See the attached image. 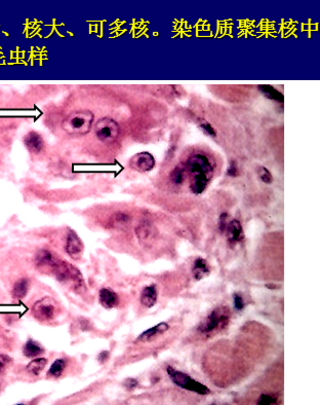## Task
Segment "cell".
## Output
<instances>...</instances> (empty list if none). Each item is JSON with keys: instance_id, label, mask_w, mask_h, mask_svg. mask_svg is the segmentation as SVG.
<instances>
[{"instance_id": "cell-22", "label": "cell", "mask_w": 320, "mask_h": 405, "mask_svg": "<svg viewBox=\"0 0 320 405\" xmlns=\"http://www.w3.org/2000/svg\"><path fill=\"white\" fill-rule=\"evenodd\" d=\"M130 219H131L130 216L126 215L125 213L118 212V213H116V214H114V215L111 217L110 221H111V225H112L113 227H121L122 225L124 226L127 222H129Z\"/></svg>"}, {"instance_id": "cell-10", "label": "cell", "mask_w": 320, "mask_h": 405, "mask_svg": "<svg viewBox=\"0 0 320 405\" xmlns=\"http://www.w3.org/2000/svg\"><path fill=\"white\" fill-rule=\"evenodd\" d=\"M169 329V325L167 323L161 322L157 325H155L154 327L148 329L146 331H144L137 339H136V343H150L152 340H154L155 338H157L158 336L162 335L163 333H165L167 330Z\"/></svg>"}, {"instance_id": "cell-6", "label": "cell", "mask_w": 320, "mask_h": 405, "mask_svg": "<svg viewBox=\"0 0 320 405\" xmlns=\"http://www.w3.org/2000/svg\"><path fill=\"white\" fill-rule=\"evenodd\" d=\"M186 170H188L192 177H210L213 171V167L210 160L206 156L202 154H195L187 160Z\"/></svg>"}, {"instance_id": "cell-11", "label": "cell", "mask_w": 320, "mask_h": 405, "mask_svg": "<svg viewBox=\"0 0 320 405\" xmlns=\"http://www.w3.org/2000/svg\"><path fill=\"white\" fill-rule=\"evenodd\" d=\"M99 302L107 310L114 309L119 304V297L115 291L110 288H102L99 292Z\"/></svg>"}, {"instance_id": "cell-1", "label": "cell", "mask_w": 320, "mask_h": 405, "mask_svg": "<svg viewBox=\"0 0 320 405\" xmlns=\"http://www.w3.org/2000/svg\"><path fill=\"white\" fill-rule=\"evenodd\" d=\"M94 114L89 110H79L70 113L62 121V129L70 135L88 134L94 122Z\"/></svg>"}, {"instance_id": "cell-20", "label": "cell", "mask_w": 320, "mask_h": 405, "mask_svg": "<svg viewBox=\"0 0 320 405\" xmlns=\"http://www.w3.org/2000/svg\"><path fill=\"white\" fill-rule=\"evenodd\" d=\"M66 365H67V363H66L65 359L59 358V359L55 360L48 371V376L54 377V378L60 377L64 373V371H65Z\"/></svg>"}, {"instance_id": "cell-17", "label": "cell", "mask_w": 320, "mask_h": 405, "mask_svg": "<svg viewBox=\"0 0 320 405\" xmlns=\"http://www.w3.org/2000/svg\"><path fill=\"white\" fill-rule=\"evenodd\" d=\"M47 365H48L47 358L36 357V358H33V360L29 362V364L26 367V370L31 375L38 376L42 371H44V369L46 368Z\"/></svg>"}, {"instance_id": "cell-19", "label": "cell", "mask_w": 320, "mask_h": 405, "mask_svg": "<svg viewBox=\"0 0 320 405\" xmlns=\"http://www.w3.org/2000/svg\"><path fill=\"white\" fill-rule=\"evenodd\" d=\"M29 281L27 279H20L18 280L13 288V296L16 300H23V298L27 295L29 291Z\"/></svg>"}, {"instance_id": "cell-24", "label": "cell", "mask_w": 320, "mask_h": 405, "mask_svg": "<svg viewBox=\"0 0 320 405\" xmlns=\"http://www.w3.org/2000/svg\"><path fill=\"white\" fill-rule=\"evenodd\" d=\"M258 175H259L260 179H261L264 183H266V184H270V183H272V181H273V176H272L271 172L269 171V170H268L267 168H265V167H260V168H259V170H258Z\"/></svg>"}, {"instance_id": "cell-14", "label": "cell", "mask_w": 320, "mask_h": 405, "mask_svg": "<svg viewBox=\"0 0 320 405\" xmlns=\"http://www.w3.org/2000/svg\"><path fill=\"white\" fill-rule=\"evenodd\" d=\"M227 231H228V240L229 243L231 244H237L241 242L244 238L241 223L236 219H233L232 221L229 222L227 226Z\"/></svg>"}, {"instance_id": "cell-7", "label": "cell", "mask_w": 320, "mask_h": 405, "mask_svg": "<svg viewBox=\"0 0 320 405\" xmlns=\"http://www.w3.org/2000/svg\"><path fill=\"white\" fill-rule=\"evenodd\" d=\"M83 242L81 239L78 237V234L72 230L69 229L67 233L66 238V252L72 259H79L82 256L83 253Z\"/></svg>"}, {"instance_id": "cell-5", "label": "cell", "mask_w": 320, "mask_h": 405, "mask_svg": "<svg viewBox=\"0 0 320 405\" xmlns=\"http://www.w3.org/2000/svg\"><path fill=\"white\" fill-rule=\"evenodd\" d=\"M95 133L100 141L105 144H111L118 139L120 127L114 119L103 117L95 124Z\"/></svg>"}, {"instance_id": "cell-31", "label": "cell", "mask_w": 320, "mask_h": 405, "mask_svg": "<svg viewBox=\"0 0 320 405\" xmlns=\"http://www.w3.org/2000/svg\"><path fill=\"white\" fill-rule=\"evenodd\" d=\"M227 175L231 176V177H236L238 175V168L234 162H232L231 165H229L228 170H227Z\"/></svg>"}, {"instance_id": "cell-33", "label": "cell", "mask_w": 320, "mask_h": 405, "mask_svg": "<svg viewBox=\"0 0 320 405\" xmlns=\"http://www.w3.org/2000/svg\"><path fill=\"white\" fill-rule=\"evenodd\" d=\"M2 391H3V382L0 380V394H2Z\"/></svg>"}, {"instance_id": "cell-27", "label": "cell", "mask_w": 320, "mask_h": 405, "mask_svg": "<svg viewBox=\"0 0 320 405\" xmlns=\"http://www.w3.org/2000/svg\"><path fill=\"white\" fill-rule=\"evenodd\" d=\"M12 358L9 357L8 355L0 353V373H3L11 364Z\"/></svg>"}, {"instance_id": "cell-12", "label": "cell", "mask_w": 320, "mask_h": 405, "mask_svg": "<svg viewBox=\"0 0 320 405\" xmlns=\"http://www.w3.org/2000/svg\"><path fill=\"white\" fill-rule=\"evenodd\" d=\"M24 143L28 151L32 154H39L44 151L45 148L44 138H42V136L39 133L35 131H31L25 136Z\"/></svg>"}, {"instance_id": "cell-29", "label": "cell", "mask_w": 320, "mask_h": 405, "mask_svg": "<svg viewBox=\"0 0 320 405\" xmlns=\"http://www.w3.org/2000/svg\"><path fill=\"white\" fill-rule=\"evenodd\" d=\"M139 385V382L136 378H126L123 382V386L126 388V390L132 391L135 390Z\"/></svg>"}, {"instance_id": "cell-23", "label": "cell", "mask_w": 320, "mask_h": 405, "mask_svg": "<svg viewBox=\"0 0 320 405\" xmlns=\"http://www.w3.org/2000/svg\"><path fill=\"white\" fill-rule=\"evenodd\" d=\"M186 176H185V169L181 167H176L175 170H173V172L170 173V180L173 183L180 185L184 182Z\"/></svg>"}, {"instance_id": "cell-3", "label": "cell", "mask_w": 320, "mask_h": 405, "mask_svg": "<svg viewBox=\"0 0 320 405\" xmlns=\"http://www.w3.org/2000/svg\"><path fill=\"white\" fill-rule=\"evenodd\" d=\"M167 373L169 375V378L172 379L175 385L184 390L194 392L199 395H207L210 393V390L206 386L202 385L201 382L195 380L194 378H192L190 375L182 371L176 370L169 366L167 368Z\"/></svg>"}, {"instance_id": "cell-2", "label": "cell", "mask_w": 320, "mask_h": 405, "mask_svg": "<svg viewBox=\"0 0 320 405\" xmlns=\"http://www.w3.org/2000/svg\"><path fill=\"white\" fill-rule=\"evenodd\" d=\"M230 322V313L227 308H218L210 312L198 326V331L208 334L213 331L222 330L227 327Z\"/></svg>"}, {"instance_id": "cell-25", "label": "cell", "mask_w": 320, "mask_h": 405, "mask_svg": "<svg viewBox=\"0 0 320 405\" xmlns=\"http://www.w3.org/2000/svg\"><path fill=\"white\" fill-rule=\"evenodd\" d=\"M199 127L206 135H208L210 137H216L217 136V132H216L215 129H213V126L210 123H208L207 121H205V120L201 121L199 123Z\"/></svg>"}, {"instance_id": "cell-9", "label": "cell", "mask_w": 320, "mask_h": 405, "mask_svg": "<svg viewBox=\"0 0 320 405\" xmlns=\"http://www.w3.org/2000/svg\"><path fill=\"white\" fill-rule=\"evenodd\" d=\"M35 262L39 268H51L52 271H54V268L60 262V259L52 251L44 249L37 252L35 256Z\"/></svg>"}, {"instance_id": "cell-18", "label": "cell", "mask_w": 320, "mask_h": 405, "mask_svg": "<svg viewBox=\"0 0 320 405\" xmlns=\"http://www.w3.org/2000/svg\"><path fill=\"white\" fill-rule=\"evenodd\" d=\"M209 271L210 269L207 264V261L200 257L194 261L193 267H192V273H193L194 278L198 281L206 277L209 274Z\"/></svg>"}, {"instance_id": "cell-28", "label": "cell", "mask_w": 320, "mask_h": 405, "mask_svg": "<svg viewBox=\"0 0 320 405\" xmlns=\"http://www.w3.org/2000/svg\"><path fill=\"white\" fill-rule=\"evenodd\" d=\"M233 301H234V307H235L236 310L241 311V310L244 309L245 303H244L243 298H242V296L240 294H238V293L234 294L233 295Z\"/></svg>"}, {"instance_id": "cell-13", "label": "cell", "mask_w": 320, "mask_h": 405, "mask_svg": "<svg viewBox=\"0 0 320 405\" xmlns=\"http://www.w3.org/2000/svg\"><path fill=\"white\" fill-rule=\"evenodd\" d=\"M158 298V290L155 284H151L146 286L141 293V304L145 307L150 309L155 306Z\"/></svg>"}, {"instance_id": "cell-26", "label": "cell", "mask_w": 320, "mask_h": 405, "mask_svg": "<svg viewBox=\"0 0 320 405\" xmlns=\"http://www.w3.org/2000/svg\"><path fill=\"white\" fill-rule=\"evenodd\" d=\"M277 398L273 395H269V394H263L260 396L259 400H258V404H263V405H270V404H274L276 403Z\"/></svg>"}, {"instance_id": "cell-32", "label": "cell", "mask_w": 320, "mask_h": 405, "mask_svg": "<svg viewBox=\"0 0 320 405\" xmlns=\"http://www.w3.org/2000/svg\"><path fill=\"white\" fill-rule=\"evenodd\" d=\"M108 357H109V353L107 352V351H103V352L100 353V355H99V361L101 362V363H104L105 361L108 360Z\"/></svg>"}, {"instance_id": "cell-21", "label": "cell", "mask_w": 320, "mask_h": 405, "mask_svg": "<svg viewBox=\"0 0 320 405\" xmlns=\"http://www.w3.org/2000/svg\"><path fill=\"white\" fill-rule=\"evenodd\" d=\"M260 92L268 99L274 100L277 102H283V96L281 93H279L276 89H274L271 86H259L258 87Z\"/></svg>"}, {"instance_id": "cell-15", "label": "cell", "mask_w": 320, "mask_h": 405, "mask_svg": "<svg viewBox=\"0 0 320 405\" xmlns=\"http://www.w3.org/2000/svg\"><path fill=\"white\" fill-rule=\"evenodd\" d=\"M45 353L44 348L41 347L37 342L33 339H28L23 346V354L25 357L33 359L36 357H39L41 354Z\"/></svg>"}, {"instance_id": "cell-30", "label": "cell", "mask_w": 320, "mask_h": 405, "mask_svg": "<svg viewBox=\"0 0 320 405\" xmlns=\"http://www.w3.org/2000/svg\"><path fill=\"white\" fill-rule=\"evenodd\" d=\"M229 224L228 221V214L227 213H223V214L220 216V220H219V228L220 230L223 232L227 229V226Z\"/></svg>"}, {"instance_id": "cell-16", "label": "cell", "mask_w": 320, "mask_h": 405, "mask_svg": "<svg viewBox=\"0 0 320 405\" xmlns=\"http://www.w3.org/2000/svg\"><path fill=\"white\" fill-rule=\"evenodd\" d=\"M136 233L139 238V241L142 243L150 242L155 237V230L153 226L149 223H143L139 225L136 229Z\"/></svg>"}, {"instance_id": "cell-8", "label": "cell", "mask_w": 320, "mask_h": 405, "mask_svg": "<svg viewBox=\"0 0 320 405\" xmlns=\"http://www.w3.org/2000/svg\"><path fill=\"white\" fill-rule=\"evenodd\" d=\"M131 165L139 172H149L155 167V159L151 154L144 152L136 155L132 159Z\"/></svg>"}, {"instance_id": "cell-4", "label": "cell", "mask_w": 320, "mask_h": 405, "mask_svg": "<svg viewBox=\"0 0 320 405\" xmlns=\"http://www.w3.org/2000/svg\"><path fill=\"white\" fill-rule=\"evenodd\" d=\"M60 307L52 297H44L37 301L32 307L33 316L41 322H50L59 315Z\"/></svg>"}]
</instances>
